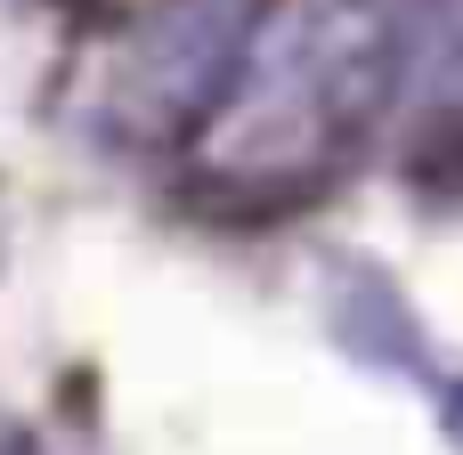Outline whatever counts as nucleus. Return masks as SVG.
I'll use <instances>...</instances> for the list:
<instances>
[{
	"instance_id": "1",
	"label": "nucleus",
	"mask_w": 463,
	"mask_h": 455,
	"mask_svg": "<svg viewBox=\"0 0 463 455\" xmlns=\"http://www.w3.org/2000/svg\"><path fill=\"white\" fill-rule=\"evenodd\" d=\"M399 90V0H277L252 16L220 106L195 122V171L228 195H301L334 179Z\"/></svg>"
},
{
	"instance_id": "2",
	"label": "nucleus",
	"mask_w": 463,
	"mask_h": 455,
	"mask_svg": "<svg viewBox=\"0 0 463 455\" xmlns=\"http://www.w3.org/2000/svg\"><path fill=\"white\" fill-rule=\"evenodd\" d=\"M456 423H463V399H456Z\"/></svg>"
}]
</instances>
